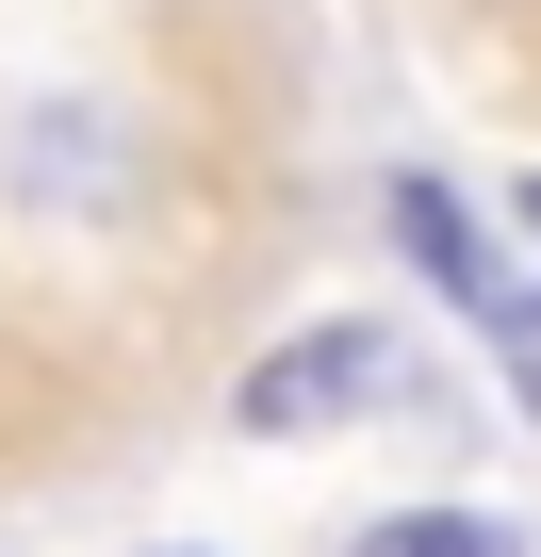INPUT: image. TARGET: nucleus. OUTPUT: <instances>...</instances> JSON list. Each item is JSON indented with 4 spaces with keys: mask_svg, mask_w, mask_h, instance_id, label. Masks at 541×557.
I'll use <instances>...</instances> for the list:
<instances>
[{
    "mask_svg": "<svg viewBox=\"0 0 541 557\" xmlns=\"http://www.w3.org/2000/svg\"><path fill=\"white\" fill-rule=\"evenodd\" d=\"M345 557H525L492 508H394V524H361Z\"/></svg>",
    "mask_w": 541,
    "mask_h": 557,
    "instance_id": "nucleus-3",
    "label": "nucleus"
},
{
    "mask_svg": "<svg viewBox=\"0 0 541 557\" xmlns=\"http://www.w3.org/2000/svg\"><path fill=\"white\" fill-rule=\"evenodd\" d=\"M476 345H492V361H508V394L541 410V296H525V278H508V296L476 312Z\"/></svg>",
    "mask_w": 541,
    "mask_h": 557,
    "instance_id": "nucleus-4",
    "label": "nucleus"
},
{
    "mask_svg": "<svg viewBox=\"0 0 541 557\" xmlns=\"http://www.w3.org/2000/svg\"><path fill=\"white\" fill-rule=\"evenodd\" d=\"M394 230H410V262L443 278L459 312H492V296H508V262H492V246L459 230V197H443V181H394Z\"/></svg>",
    "mask_w": 541,
    "mask_h": 557,
    "instance_id": "nucleus-2",
    "label": "nucleus"
},
{
    "mask_svg": "<svg viewBox=\"0 0 541 557\" xmlns=\"http://www.w3.org/2000/svg\"><path fill=\"white\" fill-rule=\"evenodd\" d=\"M394 394H410V345H394L378 312H329V329L262 345V361L230 377V426H246V443H312V426H361V410H394Z\"/></svg>",
    "mask_w": 541,
    "mask_h": 557,
    "instance_id": "nucleus-1",
    "label": "nucleus"
},
{
    "mask_svg": "<svg viewBox=\"0 0 541 557\" xmlns=\"http://www.w3.org/2000/svg\"><path fill=\"white\" fill-rule=\"evenodd\" d=\"M525 230H541V181H525Z\"/></svg>",
    "mask_w": 541,
    "mask_h": 557,
    "instance_id": "nucleus-5",
    "label": "nucleus"
}]
</instances>
